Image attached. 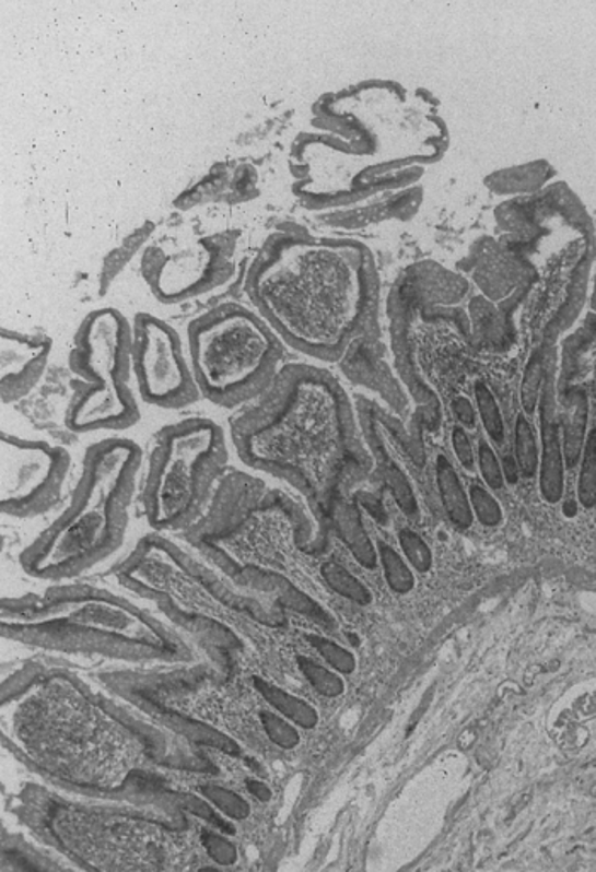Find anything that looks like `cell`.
Segmentation results:
<instances>
[{
    "instance_id": "1",
    "label": "cell",
    "mask_w": 596,
    "mask_h": 872,
    "mask_svg": "<svg viewBox=\"0 0 596 872\" xmlns=\"http://www.w3.org/2000/svg\"><path fill=\"white\" fill-rule=\"evenodd\" d=\"M246 292L278 338L314 355H336L365 319L369 267L353 243L278 237L250 267Z\"/></svg>"
},
{
    "instance_id": "2",
    "label": "cell",
    "mask_w": 596,
    "mask_h": 872,
    "mask_svg": "<svg viewBox=\"0 0 596 872\" xmlns=\"http://www.w3.org/2000/svg\"><path fill=\"white\" fill-rule=\"evenodd\" d=\"M142 463V448L128 438L91 445L66 511L21 554L24 571L39 579L72 578L115 552L127 532Z\"/></svg>"
},
{
    "instance_id": "3",
    "label": "cell",
    "mask_w": 596,
    "mask_h": 872,
    "mask_svg": "<svg viewBox=\"0 0 596 872\" xmlns=\"http://www.w3.org/2000/svg\"><path fill=\"white\" fill-rule=\"evenodd\" d=\"M36 603L4 605V637L23 645L127 660L188 655L173 633L137 606L103 591H51Z\"/></svg>"
},
{
    "instance_id": "4",
    "label": "cell",
    "mask_w": 596,
    "mask_h": 872,
    "mask_svg": "<svg viewBox=\"0 0 596 872\" xmlns=\"http://www.w3.org/2000/svg\"><path fill=\"white\" fill-rule=\"evenodd\" d=\"M186 350L201 398L231 408L270 384L280 338L253 307L227 302L189 322Z\"/></svg>"
},
{
    "instance_id": "5",
    "label": "cell",
    "mask_w": 596,
    "mask_h": 872,
    "mask_svg": "<svg viewBox=\"0 0 596 872\" xmlns=\"http://www.w3.org/2000/svg\"><path fill=\"white\" fill-rule=\"evenodd\" d=\"M72 365L84 384L67 408L70 432H119L136 425L140 408L130 386L131 326L121 313H91L78 331Z\"/></svg>"
},
{
    "instance_id": "6",
    "label": "cell",
    "mask_w": 596,
    "mask_h": 872,
    "mask_svg": "<svg viewBox=\"0 0 596 872\" xmlns=\"http://www.w3.org/2000/svg\"><path fill=\"white\" fill-rule=\"evenodd\" d=\"M227 460V438L215 421L195 417L164 428L149 460L143 506L149 526L176 530L201 511Z\"/></svg>"
},
{
    "instance_id": "7",
    "label": "cell",
    "mask_w": 596,
    "mask_h": 872,
    "mask_svg": "<svg viewBox=\"0 0 596 872\" xmlns=\"http://www.w3.org/2000/svg\"><path fill=\"white\" fill-rule=\"evenodd\" d=\"M131 370L147 404L176 410L201 399L185 341L152 314H137L131 325Z\"/></svg>"
},
{
    "instance_id": "8",
    "label": "cell",
    "mask_w": 596,
    "mask_h": 872,
    "mask_svg": "<svg viewBox=\"0 0 596 872\" xmlns=\"http://www.w3.org/2000/svg\"><path fill=\"white\" fill-rule=\"evenodd\" d=\"M69 450L42 438L2 433V514L33 517L54 505L70 471Z\"/></svg>"
},
{
    "instance_id": "9",
    "label": "cell",
    "mask_w": 596,
    "mask_h": 872,
    "mask_svg": "<svg viewBox=\"0 0 596 872\" xmlns=\"http://www.w3.org/2000/svg\"><path fill=\"white\" fill-rule=\"evenodd\" d=\"M51 341L48 338L2 337V401L23 398L42 379L47 367Z\"/></svg>"
},
{
    "instance_id": "10",
    "label": "cell",
    "mask_w": 596,
    "mask_h": 872,
    "mask_svg": "<svg viewBox=\"0 0 596 872\" xmlns=\"http://www.w3.org/2000/svg\"><path fill=\"white\" fill-rule=\"evenodd\" d=\"M540 494L544 502L558 505L564 496L565 460L561 425L556 421L554 404L549 392H546L540 402Z\"/></svg>"
},
{
    "instance_id": "11",
    "label": "cell",
    "mask_w": 596,
    "mask_h": 872,
    "mask_svg": "<svg viewBox=\"0 0 596 872\" xmlns=\"http://www.w3.org/2000/svg\"><path fill=\"white\" fill-rule=\"evenodd\" d=\"M179 786L198 796L231 825H246L255 815V804L247 801L225 777L188 776Z\"/></svg>"
},
{
    "instance_id": "12",
    "label": "cell",
    "mask_w": 596,
    "mask_h": 872,
    "mask_svg": "<svg viewBox=\"0 0 596 872\" xmlns=\"http://www.w3.org/2000/svg\"><path fill=\"white\" fill-rule=\"evenodd\" d=\"M435 469L436 487H439L440 502H442L446 517L458 530H469L476 518H474L472 506H470L469 493L461 484L457 471L445 456L436 457Z\"/></svg>"
},
{
    "instance_id": "13",
    "label": "cell",
    "mask_w": 596,
    "mask_h": 872,
    "mask_svg": "<svg viewBox=\"0 0 596 872\" xmlns=\"http://www.w3.org/2000/svg\"><path fill=\"white\" fill-rule=\"evenodd\" d=\"M586 426H588V401L580 390L568 396L564 417H562V448H564L565 468H576L586 444Z\"/></svg>"
},
{
    "instance_id": "14",
    "label": "cell",
    "mask_w": 596,
    "mask_h": 872,
    "mask_svg": "<svg viewBox=\"0 0 596 872\" xmlns=\"http://www.w3.org/2000/svg\"><path fill=\"white\" fill-rule=\"evenodd\" d=\"M335 523L342 541L347 542L348 547L353 552V556L365 568L374 569L377 566V552H375L374 544L370 542L353 506L339 505L335 510Z\"/></svg>"
},
{
    "instance_id": "15",
    "label": "cell",
    "mask_w": 596,
    "mask_h": 872,
    "mask_svg": "<svg viewBox=\"0 0 596 872\" xmlns=\"http://www.w3.org/2000/svg\"><path fill=\"white\" fill-rule=\"evenodd\" d=\"M197 846L201 850V859L223 869H232L238 864L243 852L231 832L219 830L212 826H200L197 832Z\"/></svg>"
},
{
    "instance_id": "16",
    "label": "cell",
    "mask_w": 596,
    "mask_h": 872,
    "mask_svg": "<svg viewBox=\"0 0 596 872\" xmlns=\"http://www.w3.org/2000/svg\"><path fill=\"white\" fill-rule=\"evenodd\" d=\"M262 694H265L266 700L274 707L277 715L285 718L287 721L292 722L296 728L314 730L319 724L317 710L311 704L295 697V695L278 687H270V685L262 687Z\"/></svg>"
},
{
    "instance_id": "17",
    "label": "cell",
    "mask_w": 596,
    "mask_h": 872,
    "mask_svg": "<svg viewBox=\"0 0 596 872\" xmlns=\"http://www.w3.org/2000/svg\"><path fill=\"white\" fill-rule=\"evenodd\" d=\"M515 460L518 463L519 474L524 478H534L539 472L540 450L535 438L534 426L524 413L518 414L515 421Z\"/></svg>"
},
{
    "instance_id": "18",
    "label": "cell",
    "mask_w": 596,
    "mask_h": 872,
    "mask_svg": "<svg viewBox=\"0 0 596 872\" xmlns=\"http://www.w3.org/2000/svg\"><path fill=\"white\" fill-rule=\"evenodd\" d=\"M378 556H381L382 568H384L385 579L390 590L397 594H409L416 587L414 573L408 561L402 559L399 552L394 551L390 545H378Z\"/></svg>"
},
{
    "instance_id": "19",
    "label": "cell",
    "mask_w": 596,
    "mask_h": 872,
    "mask_svg": "<svg viewBox=\"0 0 596 872\" xmlns=\"http://www.w3.org/2000/svg\"><path fill=\"white\" fill-rule=\"evenodd\" d=\"M580 462L577 502L585 510H593L596 506V429H592L586 436Z\"/></svg>"
},
{
    "instance_id": "20",
    "label": "cell",
    "mask_w": 596,
    "mask_h": 872,
    "mask_svg": "<svg viewBox=\"0 0 596 872\" xmlns=\"http://www.w3.org/2000/svg\"><path fill=\"white\" fill-rule=\"evenodd\" d=\"M476 401L486 433L494 444L504 440V421L493 392L484 384H476Z\"/></svg>"
},
{
    "instance_id": "21",
    "label": "cell",
    "mask_w": 596,
    "mask_h": 872,
    "mask_svg": "<svg viewBox=\"0 0 596 872\" xmlns=\"http://www.w3.org/2000/svg\"><path fill=\"white\" fill-rule=\"evenodd\" d=\"M323 576L332 590L347 597L351 602L360 603V605L370 603V591L339 564H324Z\"/></svg>"
},
{
    "instance_id": "22",
    "label": "cell",
    "mask_w": 596,
    "mask_h": 872,
    "mask_svg": "<svg viewBox=\"0 0 596 872\" xmlns=\"http://www.w3.org/2000/svg\"><path fill=\"white\" fill-rule=\"evenodd\" d=\"M399 544L405 554L406 561L414 571L428 573L435 564L433 551L420 533L411 529H402L399 532Z\"/></svg>"
},
{
    "instance_id": "23",
    "label": "cell",
    "mask_w": 596,
    "mask_h": 872,
    "mask_svg": "<svg viewBox=\"0 0 596 872\" xmlns=\"http://www.w3.org/2000/svg\"><path fill=\"white\" fill-rule=\"evenodd\" d=\"M470 506H472L474 518L481 526L488 529L501 526L503 521V508L493 494L489 493L482 484L474 483L469 490Z\"/></svg>"
},
{
    "instance_id": "24",
    "label": "cell",
    "mask_w": 596,
    "mask_h": 872,
    "mask_svg": "<svg viewBox=\"0 0 596 872\" xmlns=\"http://www.w3.org/2000/svg\"><path fill=\"white\" fill-rule=\"evenodd\" d=\"M262 731L268 740L281 750H295L301 745V733L292 722L281 718L277 712H262Z\"/></svg>"
},
{
    "instance_id": "25",
    "label": "cell",
    "mask_w": 596,
    "mask_h": 872,
    "mask_svg": "<svg viewBox=\"0 0 596 872\" xmlns=\"http://www.w3.org/2000/svg\"><path fill=\"white\" fill-rule=\"evenodd\" d=\"M385 484L389 487L390 494L396 499L400 511L406 517H416L418 511H420V506H418L414 491H412L411 483H409L405 472L400 471L397 466H390V468L385 469Z\"/></svg>"
},
{
    "instance_id": "26",
    "label": "cell",
    "mask_w": 596,
    "mask_h": 872,
    "mask_svg": "<svg viewBox=\"0 0 596 872\" xmlns=\"http://www.w3.org/2000/svg\"><path fill=\"white\" fill-rule=\"evenodd\" d=\"M299 664H301L302 673H304L312 687L316 688L324 697L332 699V697H339L344 692L342 680L336 673L329 672L327 668L320 667L314 661L304 660V658Z\"/></svg>"
},
{
    "instance_id": "27",
    "label": "cell",
    "mask_w": 596,
    "mask_h": 872,
    "mask_svg": "<svg viewBox=\"0 0 596 872\" xmlns=\"http://www.w3.org/2000/svg\"><path fill=\"white\" fill-rule=\"evenodd\" d=\"M542 363L535 362L528 367L522 384V408L525 416H534L540 404V387H542Z\"/></svg>"
},
{
    "instance_id": "28",
    "label": "cell",
    "mask_w": 596,
    "mask_h": 872,
    "mask_svg": "<svg viewBox=\"0 0 596 872\" xmlns=\"http://www.w3.org/2000/svg\"><path fill=\"white\" fill-rule=\"evenodd\" d=\"M311 643L314 645V648L320 652V657H323L327 663L331 664L332 668H336L338 672L351 673L354 668H357V661H354L353 655L348 652L347 649L339 648L338 645L327 641V639H323V637H311Z\"/></svg>"
},
{
    "instance_id": "29",
    "label": "cell",
    "mask_w": 596,
    "mask_h": 872,
    "mask_svg": "<svg viewBox=\"0 0 596 872\" xmlns=\"http://www.w3.org/2000/svg\"><path fill=\"white\" fill-rule=\"evenodd\" d=\"M477 460H479V469H481L482 479H484L488 487L501 490L504 486L503 469H501L500 460H498L493 447L486 444V441H481L479 450H477Z\"/></svg>"
},
{
    "instance_id": "30",
    "label": "cell",
    "mask_w": 596,
    "mask_h": 872,
    "mask_svg": "<svg viewBox=\"0 0 596 872\" xmlns=\"http://www.w3.org/2000/svg\"><path fill=\"white\" fill-rule=\"evenodd\" d=\"M452 445H454V452L461 468L472 472L476 469V453H474L469 435L461 426H455L454 432H452Z\"/></svg>"
},
{
    "instance_id": "31",
    "label": "cell",
    "mask_w": 596,
    "mask_h": 872,
    "mask_svg": "<svg viewBox=\"0 0 596 872\" xmlns=\"http://www.w3.org/2000/svg\"><path fill=\"white\" fill-rule=\"evenodd\" d=\"M454 413L455 416H457L458 423H460L464 428H472V426L476 425V411H474V405L470 404L469 399H455Z\"/></svg>"
},
{
    "instance_id": "32",
    "label": "cell",
    "mask_w": 596,
    "mask_h": 872,
    "mask_svg": "<svg viewBox=\"0 0 596 872\" xmlns=\"http://www.w3.org/2000/svg\"><path fill=\"white\" fill-rule=\"evenodd\" d=\"M501 469H503L504 483L510 484V486H515L519 481V475H522L519 474L518 463H516L515 457H504L503 462H501Z\"/></svg>"
},
{
    "instance_id": "33",
    "label": "cell",
    "mask_w": 596,
    "mask_h": 872,
    "mask_svg": "<svg viewBox=\"0 0 596 872\" xmlns=\"http://www.w3.org/2000/svg\"><path fill=\"white\" fill-rule=\"evenodd\" d=\"M191 872H229V869L220 868V865L212 864V862H207L201 859L200 864L192 869Z\"/></svg>"
},
{
    "instance_id": "34",
    "label": "cell",
    "mask_w": 596,
    "mask_h": 872,
    "mask_svg": "<svg viewBox=\"0 0 596 872\" xmlns=\"http://www.w3.org/2000/svg\"><path fill=\"white\" fill-rule=\"evenodd\" d=\"M562 511H564L565 517H576L577 503L573 502V499H568V502H564V506H562Z\"/></svg>"
}]
</instances>
